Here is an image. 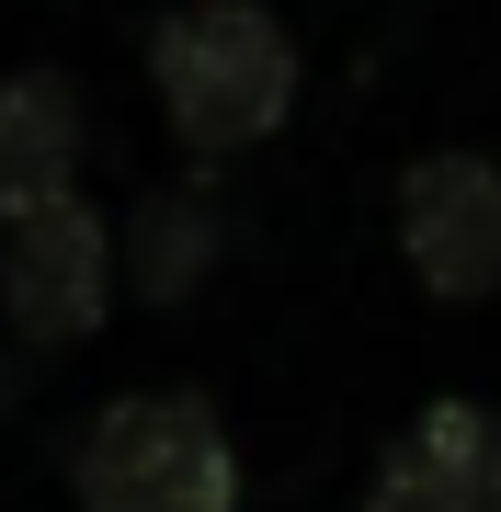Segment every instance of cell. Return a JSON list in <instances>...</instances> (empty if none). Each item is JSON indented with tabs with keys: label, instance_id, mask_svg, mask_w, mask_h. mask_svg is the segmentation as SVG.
Listing matches in <instances>:
<instances>
[{
	"label": "cell",
	"instance_id": "cell-3",
	"mask_svg": "<svg viewBox=\"0 0 501 512\" xmlns=\"http://www.w3.org/2000/svg\"><path fill=\"white\" fill-rule=\"evenodd\" d=\"M114 296H126V274H114V217L80 183L0 217V330H12L23 365L80 353L114 319Z\"/></svg>",
	"mask_w": 501,
	"mask_h": 512
},
{
	"label": "cell",
	"instance_id": "cell-2",
	"mask_svg": "<svg viewBox=\"0 0 501 512\" xmlns=\"http://www.w3.org/2000/svg\"><path fill=\"white\" fill-rule=\"evenodd\" d=\"M80 512H240V444L194 387H126L69 444Z\"/></svg>",
	"mask_w": 501,
	"mask_h": 512
},
{
	"label": "cell",
	"instance_id": "cell-4",
	"mask_svg": "<svg viewBox=\"0 0 501 512\" xmlns=\"http://www.w3.org/2000/svg\"><path fill=\"white\" fill-rule=\"evenodd\" d=\"M399 262L433 308L501 296V160H479V148L410 160L399 171Z\"/></svg>",
	"mask_w": 501,
	"mask_h": 512
},
{
	"label": "cell",
	"instance_id": "cell-6",
	"mask_svg": "<svg viewBox=\"0 0 501 512\" xmlns=\"http://www.w3.org/2000/svg\"><path fill=\"white\" fill-rule=\"evenodd\" d=\"M228 239H240V217H228L217 171H183V183H149L114 217V274H126L137 308H194L205 274L228 262Z\"/></svg>",
	"mask_w": 501,
	"mask_h": 512
},
{
	"label": "cell",
	"instance_id": "cell-7",
	"mask_svg": "<svg viewBox=\"0 0 501 512\" xmlns=\"http://www.w3.org/2000/svg\"><path fill=\"white\" fill-rule=\"evenodd\" d=\"M80 148H92L80 80L69 69H12V80H0V217L69 194L80 183Z\"/></svg>",
	"mask_w": 501,
	"mask_h": 512
},
{
	"label": "cell",
	"instance_id": "cell-5",
	"mask_svg": "<svg viewBox=\"0 0 501 512\" xmlns=\"http://www.w3.org/2000/svg\"><path fill=\"white\" fill-rule=\"evenodd\" d=\"M365 512H501V410L490 399H433L376 456Z\"/></svg>",
	"mask_w": 501,
	"mask_h": 512
},
{
	"label": "cell",
	"instance_id": "cell-1",
	"mask_svg": "<svg viewBox=\"0 0 501 512\" xmlns=\"http://www.w3.org/2000/svg\"><path fill=\"white\" fill-rule=\"evenodd\" d=\"M149 92H160V126L194 160H240V148H262L297 114L308 57L262 0H183L149 35Z\"/></svg>",
	"mask_w": 501,
	"mask_h": 512
}]
</instances>
